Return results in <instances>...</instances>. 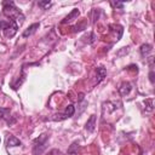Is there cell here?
<instances>
[{"label": "cell", "mask_w": 155, "mask_h": 155, "mask_svg": "<svg viewBox=\"0 0 155 155\" xmlns=\"http://www.w3.org/2000/svg\"><path fill=\"white\" fill-rule=\"evenodd\" d=\"M128 69H132V70H136V73L138 71V67H137V65H134V64H132V65H130V67H128Z\"/></svg>", "instance_id": "obj_18"}, {"label": "cell", "mask_w": 155, "mask_h": 155, "mask_svg": "<svg viewBox=\"0 0 155 155\" xmlns=\"http://www.w3.org/2000/svg\"><path fill=\"white\" fill-rule=\"evenodd\" d=\"M0 116L2 119H5L7 121V124H8L10 122V119H8V116H10V109H0Z\"/></svg>", "instance_id": "obj_12"}, {"label": "cell", "mask_w": 155, "mask_h": 155, "mask_svg": "<svg viewBox=\"0 0 155 155\" xmlns=\"http://www.w3.org/2000/svg\"><path fill=\"white\" fill-rule=\"evenodd\" d=\"M74 113H75V108H74V105H73V104L67 105V108H65V110H64V115L67 116V119L70 117V116H73Z\"/></svg>", "instance_id": "obj_11"}, {"label": "cell", "mask_w": 155, "mask_h": 155, "mask_svg": "<svg viewBox=\"0 0 155 155\" xmlns=\"http://www.w3.org/2000/svg\"><path fill=\"white\" fill-rule=\"evenodd\" d=\"M48 155H62V153L59 151V150H57V149H53V150H51L50 151V154Z\"/></svg>", "instance_id": "obj_16"}, {"label": "cell", "mask_w": 155, "mask_h": 155, "mask_svg": "<svg viewBox=\"0 0 155 155\" xmlns=\"http://www.w3.org/2000/svg\"><path fill=\"white\" fill-rule=\"evenodd\" d=\"M119 93L121 94V96H126V94H128L130 93V91L132 90V86H131V84L130 82H121L120 84V86H119Z\"/></svg>", "instance_id": "obj_4"}, {"label": "cell", "mask_w": 155, "mask_h": 155, "mask_svg": "<svg viewBox=\"0 0 155 155\" xmlns=\"http://www.w3.org/2000/svg\"><path fill=\"white\" fill-rule=\"evenodd\" d=\"M47 134H41L35 140H34V145H33V155H41L42 151L46 149V144H47Z\"/></svg>", "instance_id": "obj_2"}, {"label": "cell", "mask_w": 155, "mask_h": 155, "mask_svg": "<svg viewBox=\"0 0 155 155\" xmlns=\"http://www.w3.org/2000/svg\"><path fill=\"white\" fill-rule=\"evenodd\" d=\"M144 104H147V110L151 111L153 110V99H147L144 101Z\"/></svg>", "instance_id": "obj_14"}, {"label": "cell", "mask_w": 155, "mask_h": 155, "mask_svg": "<svg viewBox=\"0 0 155 155\" xmlns=\"http://www.w3.org/2000/svg\"><path fill=\"white\" fill-rule=\"evenodd\" d=\"M38 5L45 10V8H48V7L51 6V2H50V1H39Z\"/></svg>", "instance_id": "obj_13"}, {"label": "cell", "mask_w": 155, "mask_h": 155, "mask_svg": "<svg viewBox=\"0 0 155 155\" xmlns=\"http://www.w3.org/2000/svg\"><path fill=\"white\" fill-rule=\"evenodd\" d=\"M17 29H18V24H17V22H15L13 19H11L10 24L7 25V28H6L5 30H2V31H4V35H5L6 38L10 39V38H13V36L16 35Z\"/></svg>", "instance_id": "obj_3"}, {"label": "cell", "mask_w": 155, "mask_h": 155, "mask_svg": "<svg viewBox=\"0 0 155 155\" xmlns=\"http://www.w3.org/2000/svg\"><path fill=\"white\" fill-rule=\"evenodd\" d=\"M151 50H153V46H151V45L144 44V45L140 46V54H142L143 57H145V56H148V54L151 52Z\"/></svg>", "instance_id": "obj_9"}, {"label": "cell", "mask_w": 155, "mask_h": 155, "mask_svg": "<svg viewBox=\"0 0 155 155\" xmlns=\"http://www.w3.org/2000/svg\"><path fill=\"white\" fill-rule=\"evenodd\" d=\"M149 80H150V82H154V71L153 70H150V73H149Z\"/></svg>", "instance_id": "obj_17"}, {"label": "cell", "mask_w": 155, "mask_h": 155, "mask_svg": "<svg viewBox=\"0 0 155 155\" xmlns=\"http://www.w3.org/2000/svg\"><path fill=\"white\" fill-rule=\"evenodd\" d=\"M105 75H107V70H105V68H103V67H98V68H97V70H96L97 82H101V81L105 78Z\"/></svg>", "instance_id": "obj_6"}, {"label": "cell", "mask_w": 155, "mask_h": 155, "mask_svg": "<svg viewBox=\"0 0 155 155\" xmlns=\"http://www.w3.org/2000/svg\"><path fill=\"white\" fill-rule=\"evenodd\" d=\"M6 145L7 147H18V145H21V140L13 136H8L6 139Z\"/></svg>", "instance_id": "obj_7"}, {"label": "cell", "mask_w": 155, "mask_h": 155, "mask_svg": "<svg viewBox=\"0 0 155 155\" xmlns=\"http://www.w3.org/2000/svg\"><path fill=\"white\" fill-rule=\"evenodd\" d=\"M94 126H96V116H94V115H91V117H90V119L87 120V122H86L85 128H86L87 131L92 132V131L94 130Z\"/></svg>", "instance_id": "obj_8"}, {"label": "cell", "mask_w": 155, "mask_h": 155, "mask_svg": "<svg viewBox=\"0 0 155 155\" xmlns=\"http://www.w3.org/2000/svg\"><path fill=\"white\" fill-rule=\"evenodd\" d=\"M78 16H79V11H78L76 8H74V10H73V11H71V12H70V13H69V15H68V16H67L64 19H63V23L70 22V21H73L74 18H76Z\"/></svg>", "instance_id": "obj_10"}, {"label": "cell", "mask_w": 155, "mask_h": 155, "mask_svg": "<svg viewBox=\"0 0 155 155\" xmlns=\"http://www.w3.org/2000/svg\"><path fill=\"white\" fill-rule=\"evenodd\" d=\"M2 6H4V15L6 17H8L10 19H13L15 22H18L19 24L24 21L23 13L15 6L13 1H4Z\"/></svg>", "instance_id": "obj_1"}, {"label": "cell", "mask_w": 155, "mask_h": 155, "mask_svg": "<svg viewBox=\"0 0 155 155\" xmlns=\"http://www.w3.org/2000/svg\"><path fill=\"white\" fill-rule=\"evenodd\" d=\"M39 23H33L31 25H29L24 31H23V34H22V36L23 38H28V36H30V35H33L35 31H36V29L39 28Z\"/></svg>", "instance_id": "obj_5"}, {"label": "cell", "mask_w": 155, "mask_h": 155, "mask_svg": "<svg viewBox=\"0 0 155 155\" xmlns=\"http://www.w3.org/2000/svg\"><path fill=\"white\" fill-rule=\"evenodd\" d=\"M111 5H113L114 7H119V8H122V7H124V4H122V2H117V1H116V2L113 1Z\"/></svg>", "instance_id": "obj_15"}]
</instances>
